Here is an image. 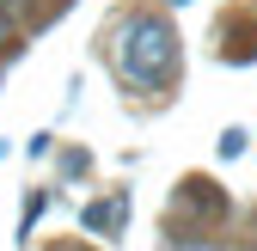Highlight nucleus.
<instances>
[{"instance_id":"obj_1","label":"nucleus","mask_w":257,"mask_h":251,"mask_svg":"<svg viewBox=\"0 0 257 251\" xmlns=\"http://www.w3.org/2000/svg\"><path fill=\"white\" fill-rule=\"evenodd\" d=\"M178 68V37L166 19H135L122 31V74L135 86H166Z\"/></svg>"},{"instance_id":"obj_3","label":"nucleus","mask_w":257,"mask_h":251,"mask_svg":"<svg viewBox=\"0 0 257 251\" xmlns=\"http://www.w3.org/2000/svg\"><path fill=\"white\" fill-rule=\"evenodd\" d=\"M178 7H184V0H178Z\"/></svg>"},{"instance_id":"obj_2","label":"nucleus","mask_w":257,"mask_h":251,"mask_svg":"<svg viewBox=\"0 0 257 251\" xmlns=\"http://www.w3.org/2000/svg\"><path fill=\"white\" fill-rule=\"evenodd\" d=\"M116 221H122V196H104V202L86 208V227L92 233H116Z\"/></svg>"}]
</instances>
